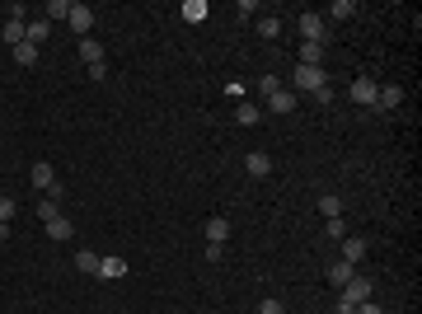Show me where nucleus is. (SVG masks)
<instances>
[{"label": "nucleus", "instance_id": "nucleus-20", "mask_svg": "<svg viewBox=\"0 0 422 314\" xmlns=\"http://www.w3.org/2000/svg\"><path fill=\"white\" fill-rule=\"evenodd\" d=\"M184 19L188 24H202L207 19V0H184Z\"/></svg>", "mask_w": 422, "mask_h": 314}, {"label": "nucleus", "instance_id": "nucleus-30", "mask_svg": "<svg viewBox=\"0 0 422 314\" xmlns=\"http://www.w3.org/2000/svg\"><path fill=\"white\" fill-rule=\"evenodd\" d=\"M258 89H263V94H277V89H282V80H277V76H263V80H258Z\"/></svg>", "mask_w": 422, "mask_h": 314}, {"label": "nucleus", "instance_id": "nucleus-29", "mask_svg": "<svg viewBox=\"0 0 422 314\" xmlns=\"http://www.w3.org/2000/svg\"><path fill=\"white\" fill-rule=\"evenodd\" d=\"M258 314H287V305H282V300H272V295H267L263 305H258Z\"/></svg>", "mask_w": 422, "mask_h": 314}, {"label": "nucleus", "instance_id": "nucleus-31", "mask_svg": "<svg viewBox=\"0 0 422 314\" xmlns=\"http://www.w3.org/2000/svg\"><path fill=\"white\" fill-rule=\"evenodd\" d=\"M357 314H385V310H380V300L370 295V300H362V305H357Z\"/></svg>", "mask_w": 422, "mask_h": 314}, {"label": "nucleus", "instance_id": "nucleus-8", "mask_svg": "<svg viewBox=\"0 0 422 314\" xmlns=\"http://www.w3.org/2000/svg\"><path fill=\"white\" fill-rule=\"evenodd\" d=\"M118 277H127V258H118V254L99 258V282H118Z\"/></svg>", "mask_w": 422, "mask_h": 314}, {"label": "nucleus", "instance_id": "nucleus-2", "mask_svg": "<svg viewBox=\"0 0 422 314\" xmlns=\"http://www.w3.org/2000/svg\"><path fill=\"white\" fill-rule=\"evenodd\" d=\"M347 94H352V104L370 108V104H375V94H380V85H375V80H370V76H357V80H352V85H347Z\"/></svg>", "mask_w": 422, "mask_h": 314}, {"label": "nucleus", "instance_id": "nucleus-25", "mask_svg": "<svg viewBox=\"0 0 422 314\" xmlns=\"http://www.w3.org/2000/svg\"><path fill=\"white\" fill-rule=\"evenodd\" d=\"M38 216H43V225H47V221H56V216H61V202H56V197L38 202Z\"/></svg>", "mask_w": 422, "mask_h": 314}, {"label": "nucleus", "instance_id": "nucleus-23", "mask_svg": "<svg viewBox=\"0 0 422 314\" xmlns=\"http://www.w3.org/2000/svg\"><path fill=\"white\" fill-rule=\"evenodd\" d=\"M43 14H47V24H52V19H66V14H71V0H47Z\"/></svg>", "mask_w": 422, "mask_h": 314}, {"label": "nucleus", "instance_id": "nucleus-21", "mask_svg": "<svg viewBox=\"0 0 422 314\" xmlns=\"http://www.w3.org/2000/svg\"><path fill=\"white\" fill-rule=\"evenodd\" d=\"M319 211H324V221L343 216V202H338V192H324V197H319Z\"/></svg>", "mask_w": 422, "mask_h": 314}, {"label": "nucleus", "instance_id": "nucleus-24", "mask_svg": "<svg viewBox=\"0 0 422 314\" xmlns=\"http://www.w3.org/2000/svg\"><path fill=\"white\" fill-rule=\"evenodd\" d=\"M333 19H357V0H333Z\"/></svg>", "mask_w": 422, "mask_h": 314}, {"label": "nucleus", "instance_id": "nucleus-26", "mask_svg": "<svg viewBox=\"0 0 422 314\" xmlns=\"http://www.w3.org/2000/svg\"><path fill=\"white\" fill-rule=\"evenodd\" d=\"M324 235H329V239H347V225H343V216H333V221H324Z\"/></svg>", "mask_w": 422, "mask_h": 314}, {"label": "nucleus", "instance_id": "nucleus-22", "mask_svg": "<svg viewBox=\"0 0 422 314\" xmlns=\"http://www.w3.org/2000/svg\"><path fill=\"white\" fill-rule=\"evenodd\" d=\"M14 61H19V66H38V47H33V43H19V47H14Z\"/></svg>", "mask_w": 422, "mask_h": 314}, {"label": "nucleus", "instance_id": "nucleus-4", "mask_svg": "<svg viewBox=\"0 0 422 314\" xmlns=\"http://www.w3.org/2000/svg\"><path fill=\"white\" fill-rule=\"evenodd\" d=\"M66 24L76 28L80 38H89V28H94V10H89V5H76V0H71V14H66Z\"/></svg>", "mask_w": 422, "mask_h": 314}, {"label": "nucleus", "instance_id": "nucleus-16", "mask_svg": "<svg viewBox=\"0 0 422 314\" xmlns=\"http://www.w3.org/2000/svg\"><path fill=\"white\" fill-rule=\"evenodd\" d=\"M403 104V89L399 85H380V94H375V108H399Z\"/></svg>", "mask_w": 422, "mask_h": 314}, {"label": "nucleus", "instance_id": "nucleus-15", "mask_svg": "<svg viewBox=\"0 0 422 314\" xmlns=\"http://www.w3.org/2000/svg\"><path fill=\"white\" fill-rule=\"evenodd\" d=\"M324 61V43H300V56H296V66H319Z\"/></svg>", "mask_w": 422, "mask_h": 314}, {"label": "nucleus", "instance_id": "nucleus-32", "mask_svg": "<svg viewBox=\"0 0 422 314\" xmlns=\"http://www.w3.org/2000/svg\"><path fill=\"white\" fill-rule=\"evenodd\" d=\"M225 258V244H207V262H221Z\"/></svg>", "mask_w": 422, "mask_h": 314}, {"label": "nucleus", "instance_id": "nucleus-1", "mask_svg": "<svg viewBox=\"0 0 422 314\" xmlns=\"http://www.w3.org/2000/svg\"><path fill=\"white\" fill-rule=\"evenodd\" d=\"M28 183L38 188V192H47V197H56V202L66 197V188H61V179H56V169L47 164V159H38V164L28 169Z\"/></svg>", "mask_w": 422, "mask_h": 314}, {"label": "nucleus", "instance_id": "nucleus-17", "mask_svg": "<svg viewBox=\"0 0 422 314\" xmlns=\"http://www.w3.org/2000/svg\"><path fill=\"white\" fill-rule=\"evenodd\" d=\"M267 108H272V113H291V108H296V94H291V89H277V94H267Z\"/></svg>", "mask_w": 422, "mask_h": 314}, {"label": "nucleus", "instance_id": "nucleus-33", "mask_svg": "<svg viewBox=\"0 0 422 314\" xmlns=\"http://www.w3.org/2000/svg\"><path fill=\"white\" fill-rule=\"evenodd\" d=\"M338 314H357V305H352V300H343V295H338Z\"/></svg>", "mask_w": 422, "mask_h": 314}, {"label": "nucleus", "instance_id": "nucleus-10", "mask_svg": "<svg viewBox=\"0 0 422 314\" xmlns=\"http://www.w3.org/2000/svg\"><path fill=\"white\" fill-rule=\"evenodd\" d=\"M338 244H343V254H338V258H343V262H352V267H357V262L366 258V249H370L366 239H338Z\"/></svg>", "mask_w": 422, "mask_h": 314}, {"label": "nucleus", "instance_id": "nucleus-7", "mask_svg": "<svg viewBox=\"0 0 422 314\" xmlns=\"http://www.w3.org/2000/svg\"><path fill=\"white\" fill-rule=\"evenodd\" d=\"M300 38L305 43H324V19L310 14V10H300Z\"/></svg>", "mask_w": 422, "mask_h": 314}, {"label": "nucleus", "instance_id": "nucleus-13", "mask_svg": "<svg viewBox=\"0 0 422 314\" xmlns=\"http://www.w3.org/2000/svg\"><path fill=\"white\" fill-rule=\"evenodd\" d=\"M230 239V221L225 216H211L207 221V244H225Z\"/></svg>", "mask_w": 422, "mask_h": 314}, {"label": "nucleus", "instance_id": "nucleus-9", "mask_svg": "<svg viewBox=\"0 0 422 314\" xmlns=\"http://www.w3.org/2000/svg\"><path fill=\"white\" fill-rule=\"evenodd\" d=\"M80 56H85V66H104V43L99 38H80Z\"/></svg>", "mask_w": 422, "mask_h": 314}, {"label": "nucleus", "instance_id": "nucleus-3", "mask_svg": "<svg viewBox=\"0 0 422 314\" xmlns=\"http://www.w3.org/2000/svg\"><path fill=\"white\" fill-rule=\"evenodd\" d=\"M329 85V76H324V66H296V89H324Z\"/></svg>", "mask_w": 422, "mask_h": 314}, {"label": "nucleus", "instance_id": "nucleus-14", "mask_svg": "<svg viewBox=\"0 0 422 314\" xmlns=\"http://www.w3.org/2000/svg\"><path fill=\"white\" fill-rule=\"evenodd\" d=\"M99 258H104V254H94V249H80V254H76V267L85 272V277H99Z\"/></svg>", "mask_w": 422, "mask_h": 314}, {"label": "nucleus", "instance_id": "nucleus-5", "mask_svg": "<svg viewBox=\"0 0 422 314\" xmlns=\"http://www.w3.org/2000/svg\"><path fill=\"white\" fill-rule=\"evenodd\" d=\"M338 295H343V300H352V305H362V300H370V295H375V287H370L366 277H352V282H347Z\"/></svg>", "mask_w": 422, "mask_h": 314}, {"label": "nucleus", "instance_id": "nucleus-18", "mask_svg": "<svg viewBox=\"0 0 422 314\" xmlns=\"http://www.w3.org/2000/svg\"><path fill=\"white\" fill-rule=\"evenodd\" d=\"M258 117H263V108H258V104H239L235 108V122H239V127H254Z\"/></svg>", "mask_w": 422, "mask_h": 314}, {"label": "nucleus", "instance_id": "nucleus-27", "mask_svg": "<svg viewBox=\"0 0 422 314\" xmlns=\"http://www.w3.org/2000/svg\"><path fill=\"white\" fill-rule=\"evenodd\" d=\"M14 211H19V202H14V197H0V221H5V225L14 221Z\"/></svg>", "mask_w": 422, "mask_h": 314}, {"label": "nucleus", "instance_id": "nucleus-11", "mask_svg": "<svg viewBox=\"0 0 422 314\" xmlns=\"http://www.w3.org/2000/svg\"><path fill=\"white\" fill-rule=\"evenodd\" d=\"M47 33H52V24H47V19H28V28H24V43L43 47V43H47Z\"/></svg>", "mask_w": 422, "mask_h": 314}, {"label": "nucleus", "instance_id": "nucleus-6", "mask_svg": "<svg viewBox=\"0 0 422 314\" xmlns=\"http://www.w3.org/2000/svg\"><path fill=\"white\" fill-rule=\"evenodd\" d=\"M244 174H249V179H267V174H272V159H267L263 150H249V155H244Z\"/></svg>", "mask_w": 422, "mask_h": 314}, {"label": "nucleus", "instance_id": "nucleus-19", "mask_svg": "<svg viewBox=\"0 0 422 314\" xmlns=\"http://www.w3.org/2000/svg\"><path fill=\"white\" fill-rule=\"evenodd\" d=\"M76 235V225L66 221V216H56V221H47V239H71Z\"/></svg>", "mask_w": 422, "mask_h": 314}, {"label": "nucleus", "instance_id": "nucleus-28", "mask_svg": "<svg viewBox=\"0 0 422 314\" xmlns=\"http://www.w3.org/2000/svg\"><path fill=\"white\" fill-rule=\"evenodd\" d=\"M258 33H263V38H277L282 24H277V19H258Z\"/></svg>", "mask_w": 422, "mask_h": 314}, {"label": "nucleus", "instance_id": "nucleus-12", "mask_svg": "<svg viewBox=\"0 0 422 314\" xmlns=\"http://www.w3.org/2000/svg\"><path fill=\"white\" fill-rule=\"evenodd\" d=\"M352 277H357V267H352V262H333V267H329V282H333V291H343L347 282H352Z\"/></svg>", "mask_w": 422, "mask_h": 314}]
</instances>
